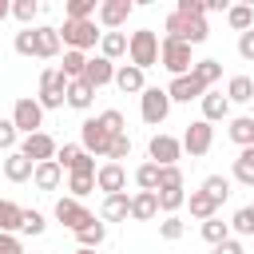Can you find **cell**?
<instances>
[{
  "label": "cell",
  "instance_id": "6da1fadb",
  "mask_svg": "<svg viewBox=\"0 0 254 254\" xmlns=\"http://www.w3.org/2000/svg\"><path fill=\"white\" fill-rule=\"evenodd\" d=\"M159 36L151 32V28H139V32H131V40H127V56H131V64L139 67V71H147V67H155L159 64Z\"/></svg>",
  "mask_w": 254,
  "mask_h": 254
},
{
  "label": "cell",
  "instance_id": "7a4b0ae2",
  "mask_svg": "<svg viewBox=\"0 0 254 254\" xmlns=\"http://www.w3.org/2000/svg\"><path fill=\"white\" fill-rule=\"evenodd\" d=\"M163 28H167V36H171V40H183V44H190V48H194V44H202V40L210 36V28H206V20H202V16H179V12H171Z\"/></svg>",
  "mask_w": 254,
  "mask_h": 254
},
{
  "label": "cell",
  "instance_id": "3957f363",
  "mask_svg": "<svg viewBox=\"0 0 254 254\" xmlns=\"http://www.w3.org/2000/svg\"><path fill=\"white\" fill-rule=\"evenodd\" d=\"M60 40H64V48H71V52H87V48H95V44L103 40V32L95 28V20H64Z\"/></svg>",
  "mask_w": 254,
  "mask_h": 254
},
{
  "label": "cell",
  "instance_id": "277c9868",
  "mask_svg": "<svg viewBox=\"0 0 254 254\" xmlns=\"http://www.w3.org/2000/svg\"><path fill=\"white\" fill-rule=\"evenodd\" d=\"M67 75L60 71V67H48L44 75H40V95H36V103L44 107V111H56V107H64L67 103Z\"/></svg>",
  "mask_w": 254,
  "mask_h": 254
},
{
  "label": "cell",
  "instance_id": "5b68a950",
  "mask_svg": "<svg viewBox=\"0 0 254 254\" xmlns=\"http://www.w3.org/2000/svg\"><path fill=\"white\" fill-rule=\"evenodd\" d=\"M159 64H163L175 79H179V75H190V67H194V60H190V44L163 36V44H159Z\"/></svg>",
  "mask_w": 254,
  "mask_h": 254
},
{
  "label": "cell",
  "instance_id": "8992f818",
  "mask_svg": "<svg viewBox=\"0 0 254 254\" xmlns=\"http://www.w3.org/2000/svg\"><path fill=\"white\" fill-rule=\"evenodd\" d=\"M139 111H143V123L159 127V123L171 115V95H167V87H147V91L139 95Z\"/></svg>",
  "mask_w": 254,
  "mask_h": 254
},
{
  "label": "cell",
  "instance_id": "52a82bcc",
  "mask_svg": "<svg viewBox=\"0 0 254 254\" xmlns=\"http://www.w3.org/2000/svg\"><path fill=\"white\" fill-rule=\"evenodd\" d=\"M79 135H83V151L87 155H99V159H107L111 155V143L119 139V135H107V127L99 119H83L79 123Z\"/></svg>",
  "mask_w": 254,
  "mask_h": 254
},
{
  "label": "cell",
  "instance_id": "ba28073f",
  "mask_svg": "<svg viewBox=\"0 0 254 254\" xmlns=\"http://www.w3.org/2000/svg\"><path fill=\"white\" fill-rule=\"evenodd\" d=\"M12 123H16L20 135H36L40 123H44V107H40L32 95H24V99H16V107H12Z\"/></svg>",
  "mask_w": 254,
  "mask_h": 254
},
{
  "label": "cell",
  "instance_id": "9c48e42d",
  "mask_svg": "<svg viewBox=\"0 0 254 254\" xmlns=\"http://www.w3.org/2000/svg\"><path fill=\"white\" fill-rule=\"evenodd\" d=\"M210 143H214V127H210L206 119H194V123L183 131V151H187L190 159H202V155L210 151Z\"/></svg>",
  "mask_w": 254,
  "mask_h": 254
},
{
  "label": "cell",
  "instance_id": "30bf717a",
  "mask_svg": "<svg viewBox=\"0 0 254 254\" xmlns=\"http://www.w3.org/2000/svg\"><path fill=\"white\" fill-rule=\"evenodd\" d=\"M147 155H151V163H159V167H179V155H183V139H175V135H151V143H147Z\"/></svg>",
  "mask_w": 254,
  "mask_h": 254
},
{
  "label": "cell",
  "instance_id": "8fae6325",
  "mask_svg": "<svg viewBox=\"0 0 254 254\" xmlns=\"http://www.w3.org/2000/svg\"><path fill=\"white\" fill-rule=\"evenodd\" d=\"M56 218H60L67 230H75V234H79L83 226H91V222H95V214H91V210H87L79 198H71V194L56 202Z\"/></svg>",
  "mask_w": 254,
  "mask_h": 254
},
{
  "label": "cell",
  "instance_id": "7c38bea8",
  "mask_svg": "<svg viewBox=\"0 0 254 254\" xmlns=\"http://www.w3.org/2000/svg\"><path fill=\"white\" fill-rule=\"evenodd\" d=\"M56 139L48 135V131H36V135H24V143H20V155L24 159H32V163H48V159H56Z\"/></svg>",
  "mask_w": 254,
  "mask_h": 254
},
{
  "label": "cell",
  "instance_id": "4fadbf2b",
  "mask_svg": "<svg viewBox=\"0 0 254 254\" xmlns=\"http://www.w3.org/2000/svg\"><path fill=\"white\" fill-rule=\"evenodd\" d=\"M131 12H135V4H131V0H103L95 16H99V24H103L107 32H119V28L127 24V16H131Z\"/></svg>",
  "mask_w": 254,
  "mask_h": 254
},
{
  "label": "cell",
  "instance_id": "5bb4252c",
  "mask_svg": "<svg viewBox=\"0 0 254 254\" xmlns=\"http://www.w3.org/2000/svg\"><path fill=\"white\" fill-rule=\"evenodd\" d=\"M95 187L103 190V198H107V194H123V187H127L123 163H103V167L95 171Z\"/></svg>",
  "mask_w": 254,
  "mask_h": 254
},
{
  "label": "cell",
  "instance_id": "9a60e30c",
  "mask_svg": "<svg viewBox=\"0 0 254 254\" xmlns=\"http://www.w3.org/2000/svg\"><path fill=\"white\" fill-rule=\"evenodd\" d=\"M167 95H171V103H190V99H202V95H206V87H202L194 75H179V79H171Z\"/></svg>",
  "mask_w": 254,
  "mask_h": 254
},
{
  "label": "cell",
  "instance_id": "2e32d148",
  "mask_svg": "<svg viewBox=\"0 0 254 254\" xmlns=\"http://www.w3.org/2000/svg\"><path fill=\"white\" fill-rule=\"evenodd\" d=\"M83 79H87L91 87L115 83V64H111V60H103V56H91V60H87V67H83Z\"/></svg>",
  "mask_w": 254,
  "mask_h": 254
},
{
  "label": "cell",
  "instance_id": "e0dca14e",
  "mask_svg": "<svg viewBox=\"0 0 254 254\" xmlns=\"http://www.w3.org/2000/svg\"><path fill=\"white\" fill-rule=\"evenodd\" d=\"M159 214V194L155 190H135L131 194V218L135 222H151Z\"/></svg>",
  "mask_w": 254,
  "mask_h": 254
},
{
  "label": "cell",
  "instance_id": "ac0fdd59",
  "mask_svg": "<svg viewBox=\"0 0 254 254\" xmlns=\"http://www.w3.org/2000/svg\"><path fill=\"white\" fill-rule=\"evenodd\" d=\"M99 218H103V222H127V218H131V198H127V190H123V194H107L103 206H99Z\"/></svg>",
  "mask_w": 254,
  "mask_h": 254
},
{
  "label": "cell",
  "instance_id": "d6986e66",
  "mask_svg": "<svg viewBox=\"0 0 254 254\" xmlns=\"http://www.w3.org/2000/svg\"><path fill=\"white\" fill-rule=\"evenodd\" d=\"M60 48H64V40H60V28H36V56L40 60H56L60 56Z\"/></svg>",
  "mask_w": 254,
  "mask_h": 254
},
{
  "label": "cell",
  "instance_id": "ffe728a7",
  "mask_svg": "<svg viewBox=\"0 0 254 254\" xmlns=\"http://www.w3.org/2000/svg\"><path fill=\"white\" fill-rule=\"evenodd\" d=\"M115 87L123 91V95H143L147 91V83H143V71L135 67V64H123V67H115Z\"/></svg>",
  "mask_w": 254,
  "mask_h": 254
},
{
  "label": "cell",
  "instance_id": "44dd1931",
  "mask_svg": "<svg viewBox=\"0 0 254 254\" xmlns=\"http://www.w3.org/2000/svg\"><path fill=\"white\" fill-rule=\"evenodd\" d=\"M32 183H36L40 190H56V187L64 183V167H60L56 159H48V163H36V171H32Z\"/></svg>",
  "mask_w": 254,
  "mask_h": 254
},
{
  "label": "cell",
  "instance_id": "7402d4cb",
  "mask_svg": "<svg viewBox=\"0 0 254 254\" xmlns=\"http://www.w3.org/2000/svg\"><path fill=\"white\" fill-rule=\"evenodd\" d=\"M226 115H230L226 91H206V95H202V119H206V123H218V119H226Z\"/></svg>",
  "mask_w": 254,
  "mask_h": 254
},
{
  "label": "cell",
  "instance_id": "603a6c76",
  "mask_svg": "<svg viewBox=\"0 0 254 254\" xmlns=\"http://www.w3.org/2000/svg\"><path fill=\"white\" fill-rule=\"evenodd\" d=\"M32 171H36V163H32V159H24L20 151H12V155L4 159V179H8V183H28V179H32Z\"/></svg>",
  "mask_w": 254,
  "mask_h": 254
},
{
  "label": "cell",
  "instance_id": "cb8c5ba5",
  "mask_svg": "<svg viewBox=\"0 0 254 254\" xmlns=\"http://www.w3.org/2000/svg\"><path fill=\"white\" fill-rule=\"evenodd\" d=\"M91 99H95V87H91L87 79H71V83H67V107L87 111V107H91Z\"/></svg>",
  "mask_w": 254,
  "mask_h": 254
},
{
  "label": "cell",
  "instance_id": "d4e9b609",
  "mask_svg": "<svg viewBox=\"0 0 254 254\" xmlns=\"http://www.w3.org/2000/svg\"><path fill=\"white\" fill-rule=\"evenodd\" d=\"M127 40H131V36H123V32H103V40H99V56L115 64L119 56H127Z\"/></svg>",
  "mask_w": 254,
  "mask_h": 254
},
{
  "label": "cell",
  "instance_id": "484cf974",
  "mask_svg": "<svg viewBox=\"0 0 254 254\" xmlns=\"http://www.w3.org/2000/svg\"><path fill=\"white\" fill-rule=\"evenodd\" d=\"M187 206H190V214H194V218H202V222L218 214V202H214L206 190H190V194H187Z\"/></svg>",
  "mask_w": 254,
  "mask_h": 254
},
{
  "label": "cell",
  "instance_id": "4316f807",
  "mask_svg": "<svg viewBox=\"0 0 254 254\" xmlns=\"http://www.w3.org/2000/svg\"><path fill=\"white\" fill-rule=\"evenodd\" d=\"M226 99H230V103H254V79H250V75H230Z\"/></svg>",
  "mask_w": 254,
  "mask_h": 254
},
{
  "label": "cell",
  "instance_id": "83f0119b",
  "mask_svg": "<svg viewBox=\"0 0 254 254\" xmlns=\"http://www.w3.org/2000/svg\"><path fill=\"white\" fill-rule=\"evenodd\" d=\"M20 226H24V206L0 198V234H16Z\"/></svg>",
  "mask_w": 254,
  "mask_h": 254
},
{
  "label": "cell",
  "instance_id": "f1b7e54d",
  "mask_svg": "<svg viewBox=\"0 0 254 254\" xmlns=\"http://www.w3.org/2000/svg\"><path fill=\"white\" fill-rule=\"evenodd\" d=\"M226 131H230V139H234L242 151H246V147H254V119H250V115L230 119V127H226Z\"/></svg>",
  "mask_w": 254,
  "mask_h": 254
},
{
  "label": "cell",
  "instance_id": "f546056e",
  "mask_svg": "<svg viewBox=\"0 0 254 254\" xmlns=\"http://www.w3.org/2000/svg\"><path fill=\"white\" fill-rule=\"evenodd\" d=\"M190 75H194L202 87H210V83H218V79H222V64H218V60H194Z\"/></svg>",
  "mask_w": 254,
  "mask_h": 254
},
{
  "label": "cell",
  "instance_id": "4dcf8cb0",
  "mask_svg": "<svg viewBox=\"0 0 254 254\" xmlns=\"http://www.w3.org/2000/svg\"><path fill=\"white\" fill-rule=\"evenodd\" d=\"M226 20H230L234 32H250L254 28V8L250 4H234V8H226Z\"/></svg>",
  "mask_w": 254,
  "mask_h": 254
},
{
  "label": "cell",
  "instance_id": "1f68e13d",
  "mask_svg": "<svg viewBox=\"0 0 254 254\" xmlns=\"http://www.w3.org/2000/svg\"><path fill=\"white\" fill-rule=\"evenodd\" d=\"M234 179L246 183V187H254V147L238 151V159H234Z\"/></svg>",
  "mask_w": 254,
  "mask_h": 254
},
{
  "label": "cell",
  "instance_id": "d6a6232c",
  "mask_svg": "<svg viewBox=\"0 0 254 254\" xmlns=\"http://www.w3.org/2000/svg\"><path fill=\"white\" fill-rule=\"evenodd\" d=\"M83 67H87V56L83 52H71V48H64V75L67 79H83Z\"/></svg>",
  "mask_w": 254,
  "mask_h": 254
},
{
  "label": "cell",
  "instance_id": "836d02e7",
  "mask_svg": "<svg viewBox=\"0 0 254 254\" xmlns=\"http://www.w3.org/2000/svg\"><path fill=\"white\" fill-rule=\"evenodd\" d=\"M155 194H159V210H167V214H175V210H179V206L187 202L183 187H159Z\"/></svg>",
  "mask_w": 254,
  "mask_h": 254
},
{
  "label": "cell",
  "instance_id": "e575fe53",
  "mask_svg": "<svg viewBox=\"0 0 254 254\" xmlns=\"http://www.w3.org/2000/svg\"><path fill=\"white\" fill-rule=\"evenodd\" d=\"M202 238H206L210 246L226 242V238H230V222H222L218 214H214V218H206V222H202Z\"/></svg>",
  "mask_w": 254,
  "mask_h": 254
},
{
  "label": "cell",
  "instance_id": "d590c367",
  "mask_svg": "<svg viewBox=\"0 0 254 254\" xmlns=\"http://www.w3.org/2000/svg\"><path fill=\"white\" fill-rule=\"evenodd\" d=\"M75 238H79V246H83V250H99V246H103V238H107V226H103V222H91V226H83Z\"/></svg>",
  "mask_w": 254,
  "mask_h": 254
},
{
  "label": "cell",
  "instance_id": "8d00e7d4",
  "mask_svg": "<svg viewBox=\"0 0 254 254\" xmlns=\"http://www.w3.org/2000/svg\"><path fill=\"white\" fill-rule=\"evenodd\" d=\"M159 175H163V167H159V163H143V167L135 171L139 190H159Z\"/></svg>",
  "mask_w": 254,
  "mask_h": 254
},
{
  "label": "cell",
  "instance_id": "74e56055",
  "mask_svg": "<svg viewBox=\"0 0 254 254\" xmlns=\"http://www.w3.org/2000/svg\"><path fill=\"white\" fill-rule=\"evenodd\" d=\"M202 190H206V194H210V198L222 206V202H226V194H230V179H226V175H206Z\"/></svg>",
  "mask_w": 254,
  "mask_h": 254
},
{
  "label": "cell",
  "instance_id": "f35d334b",
  "mask_svg": "<svg viewBox=\"0 0 254 254\" xmlns=\"http://www.w3.org/2000/svg\"><path fill=\"white\" fill-rule=\"evenodd\" d=\"M64 12H67V20H91V16L99 12V4H95V0H67Z\"/></svg>",
  "mask_w": 254,
  "mask_h": 254
},
{
  "label": "cell",
  "instance_id": "ab89813d",
  "mask_svg": "<svg viewBox=\"0 0 254 254\" xmlns=\"http://www.w3.org/2000/svg\"><path fill=\"white\" fill-rule=\"evenodd\" d=\"M103 127H107V135H127V119H123V111H115V107H107L103 115H95Z\"/></svg>",
  "mask_w": 254,
  "mask_h": 254
},
{
  "label": "cell",
  "instance_id": "60d3db41",
  "mask_svg": "<svg viewBox=\"0 0 254 254\" xmlns=\"http://www.w3.org/2000/svg\"><path fill=\"white\" fill-rule=\"evenodd\" d=\"M159 234H163L167 242H179V238L187 234V226H183V218H179V214H167V218L159 222Z\"/></svg>",
  "mask_w": 254,
  "mask_h": 254
},
{
  "label": "cell",
  "instance_id": "b9f144b4",
  "mask_svg": "<svg viewBox=\"0 0 254 254\" xmlns=\"http://www.w3.org/2000/svg\"><path fill=\"white\" fill-rule=\"evenodd\" d=\"M12 16H16L20 24H28V28H32V20L40 16V4H36V0H16V4H12Z\"/></svg>",
  "mask_w": 254,
  "mask_h": 254
},
{
  "label": "cell",
  "instance_id": "7bdbcfd3",
  "mask_svg": "<svg viewBox=\"0 0 254 254\" xmlns=\"http://www.w3.org/2000/svg\"><path fill=\"white\" fill-rule=\"evenodd\" d=\"M67 190H71V198L91 194V190H95V175H71V179H67Z\"/></svg>",
  "mask_w": 254,
  "mask_h": 254
},
{
  "label": "cell",
  "instance_id": "ee69618b",
  "mask_svg": "<svg viewBox=\"0 0 254 254\" xmlns=\"http://www.w3.org/2000/svg\"><path fill=\"white\" fill-rule=\"evenodd\" d=\"M230 230H234V234H254V210H250V206L234 210V218H230Z\"/></svg>",
  "mask_w": 254,
  "mask_h": 254
},
{
  "label": "cell",
  "instance_id": "f6af8a7d",
  "mask_svg": "<svg viewBox=\"0 0 254 254\" xmlns=\"http://www.w3.org/2000/svg\"><path fill=\"white\" fill-rule=\"evenodd\" d=\"M16 139H20L16 123H12V119H0V151H8V155H12V151H20V147H16Z\"/></svg>",
  "mask_w": 254,
  "mask_h": 254
},
{
  "label": "cell",
  "instance_id": "bcb514c9",
  "mask_svg": "<svg viewBox=\"0 0 254 254\" xmlns=\"http://www.w3.org/2000/svg\"><path fill=\"white\" fill-rule=\"evenodd\" d=\"M16 52H20V56H36V28L16 32Z\"/></svg>",
  "mask_w": 254,
  "mask_h": 254
},
{
  "label": "cell",
  "instance_id": "7dc6e473",
  "mask_svg": "<svg viewBox=\"0 0 254 254\" xmlns=\"http://www.w3.org/2000/svg\"><path fill=\"white\" fill-rule=\"evenodd\" d=\"M24 234H44L48 230V222H44V214L40 210H24V226H20Z\"/></svg>",
  "mask_w": 254,
  "mask_h": 254
},
{
  "label": "cell",
  "instance_id": "c3c4849f",
  "mask_svg": "<svg viewBox=\"0 0 254 254\" xmlns=\"http://www.w3.org/2000/svg\"><path fill=\"white\" fill-rule=\"evenodd\" d=\"M79 151H83V147H75V143H64V147L56 151V163H60L64 171H71V163L79 159Z\"/></svg>",
  "mask_w": 254,
  "mask_h": 254
},
{
  "label": "cell",
  "instance_id": "681fc988",
  "mask_svg": "<svg viewBox=\"0 0 254 254\" xmlns=\"http://www.w3.org/2000/svg\"><path fill=\"white\" fill-rule=\"evenodd\" d=\"M99 167H95V155H87V151H79V159L71 163V171L67 175H95Z\"/></svg>",
  "mask_w": 254,
  "mask_h": 254
},
{
  "label": "cell",
  "instance_id": "f907efd6",
  "mask_svg": "<svg viewBox=\"0 0 254 254\" xmlns=\"http://www.w3.org/2000/svg\"><path fill=\"white\" fill-rule=\"evenodd\" d=\"M131 155V139L127 135H119L115 143H111V155H107V163H119V159H127Z\"/></svg>",
  "mask_w": 254,
  "mask_h": 254
},
{
  "label": "cell",
  "instance_id": "816d5d0a",
  "mask_svg": "<svg viewBox=\"0 0 254 254\" xmlns=\"http://www.w3.org/2000/svg\"><path fill=\"white\" fill-rule=\"evenodd\" d=\"M238 56H242V60H246V64H254V28H250V32H242V36H238Z\"/></svg>",
  "mask_w": 254,
  "mask_h": 254
},
{
  "label": "cell",
  "instance_id": "f5cc1de1",
  "mask_svg": "<svg viewBox=\"0 0 254 254\" xmlns=\"http://www.w3.org/2000/svg\"><path fill=\"white\" fill-rule=\"evenodd\" d=\"M175 12H179V16H202V12H206V0H179Z\"/></svg>",
  "mask_w": 254,
  "mask_h": 254
},
{
  "label": "cell",
  "instance_id": "db71d44e",
  "mask_svg": "<svg viewBox=\"0 0 254 254\" xmlns=\"http://www.w3.org/2000/svg\"><path fill=\"white\" fill-rule=\"evenodd\" d=\"M159 187H183V171H179V167H163Z\"/></svg>",
  "mask_w": 254,
  "mask_h": 254
},
{
  "label": "cell",
  "instance_id": "11a10c76",
  "mask_svg": "<svg viewBox=\"0 0 254 254\" xmlns=\"http://www.w3.org/2000/svg\"><path fill=\"white\" fill-rule=\"evenodd\" d=\"M0 254H24V242L16 234H0Z\"/></svg>",
  "mask_w": 254,
  "mask_h": 254
},
{
  "label": "cell",
  "instance_id": "9f6ffc18",
  "mask_svg": "<svg viewBox=\"0 0 254 254\" xmlns=\"http://www.w3.org/2000/svg\"><path fill=\"white\" fill-rule=\"evenodd\" d=\"M214 254H242V242H238V238H226V242L214 246Z\"/></svg>",
  "mask_w": 254,
  "mask_h": 254
},
{
  "label": "cell",
  "instance_id": "6f0895ef",
  "mask_svg": "<svg viewBox=\"0 0 254 254\" xmlns=\"http://www.w3.org/2000/svg\"><path fill=\"white\" fill-rule=\"evenodd\" d=\"M8 12H12V4H8V0H0V20H4Z\"/></svg>",
  "mask_w": 254,
  "mask_h": 254
},
{
  "label": "cell",
  "instance_id": "680465c9",
  "mask_svg": "<svg viewBox=\"0 0 254 254\" xmlns=\"http://www.w3.org/2000/svg\"><path fill=\"white\" fill-rule=\"evenodd\" d=\"M71 254H95V250H83V246H79V250H71Z\"/></svg>",
  "mask_w": 254,
  "mask_h": 254
},
{
  "label": "cell",
  "instance_id": "91938a15",
  "mask_svg": "<svg viewBox=\"0 0 254 254\" xmlns=\"http://www.w3.org/2000/svg\"><path fill=\"white\" fill-rule=\"evenodd\" d=\"M250 107H254V103H250ZM250 119H254V111H250Z\"/></svg>",
  "mask_w": 254,
  "mask_h": 254
},
{
  "label": "cell",
  "instance_id": "94428289",
  "mask_svg": "<svg viewBox=\"0 0 254 254\" xmlns=\"http://www.w3.org/2000/svg\"><path fill=\"white\" fill-rule=\"evenodd\" d=\"M250 210H254V202H250Z\"/></svg>",
  "mask_w": 254,
  "mask_h": 254
}]
</instances>
